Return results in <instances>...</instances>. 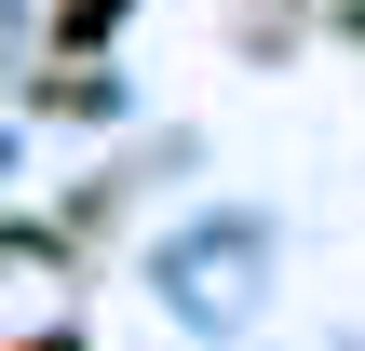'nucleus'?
I'll return each instance as SVG.
<instances>
[{
  "instance_id": "1",
  "label": "nucleus",
  "mask_w": 365,
  "mask_h": 351,
  "mask_svg": "<svg viewBox=\"0 0 365 351\" xmlns=\"http://www.w3.org/2000/svg\"><path fill=\"white\" fill-rule=\"evenodd\" d=\"M27 351H68V338H27Z\"/></svg>"
}]
</instances>
